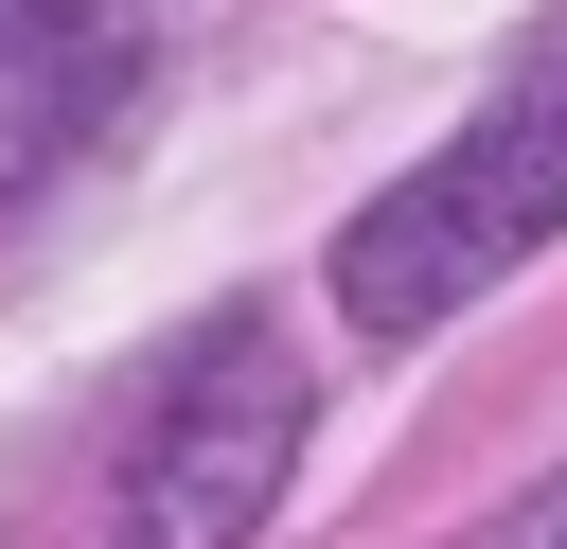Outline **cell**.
<instances>
[{
  "label": "cell",
  "mask_w": 567,
  "mask_h": 549,
  "mask_svg": "<svg viewBox=\"0 0 567 549\" xmlns=\"http://www.w3.org/2000/svg\"><path fill=\"white\" fill-rule=\"evenodd\" d=\"M567 230V18L478 89V124L425 159V177H390L354 230H337V319L354 336H443L478 283H514L532 248Z\"/></svg>",
  "instance_id": "obj_1"
},
{
  "label": "cell",
  "mask_w": 567,
  "mask_h": 549,
  "mask_svg": "<svg viewBox=\"0 0 567 549\" xmlns=\"http://www.w3.org/2000/svg\"><path fill=\"white\" fill-rule=\"evenodd\" d=\"M284 460H301V354L266 301H213L124 443V531L106 549H248L284 514Z\"/></svg>",
  "instance_id": "obj_2"
},
{
  "label": "cell",
  "mask_w": 567,
  "mask_h": 549,
  "mask_svg": "<svg viewBox=\"0 0 567 549\" xmlns=\"http://www.w3.org/2000/svg\"><path fill=\"white\" fill-rule=\"evenodd\" d=\"M142 89H159V0H0V213L106 159Z\"/></svg>",
  "instance_id": "obj_3"
},
{
  "label": "cell",
  "mask_w": 567,
  "mask_h": 549,
  "mask_svg": "<svg viewBox=\"0 0 567 549\" xmlns=\"http://www.w3.org/2000/svg\"><path fill=\"white\" fill-rule=\"evenodd\" d=\"M496 549H567V478H549V496H532V514H514Z\"/></svg>",
  "instance_id": "obj_4"
}]
</instances>
